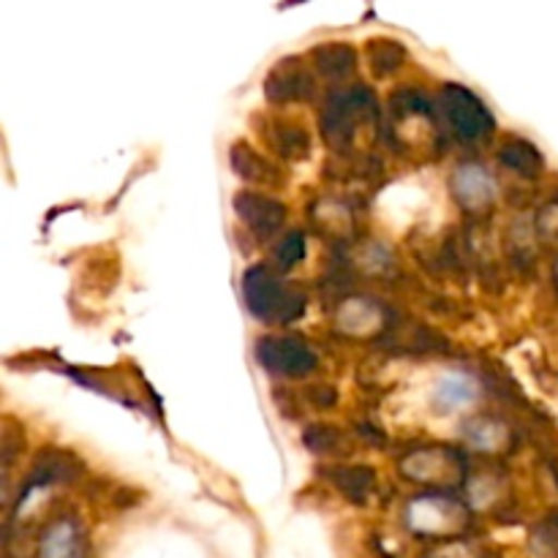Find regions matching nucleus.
Instances as JSON below:
<instances>
[{"label":"nucleus","instance_id":"f257e3e1","mask_svg":"<svg viewBox=\"0 0 558 558\" xmlns=\"http://www.w3.org/2000/svg\"><path fill=\"white\" fill-rule=\"evenodd\" d=\"M243 292L251 314L267 325H289V322L300 319L305 311L303 292L289 287L281 276L267 267H254L245 272Z\"/></svg>","mask_w":558,"mask_h":558},{"label":"nucleus","instance_id":"f03ea898","mask_svg":"<svg viewBox=\"0 0 558 558\" xmlns=\"http://www.w3.org/2000/svg\"><path fill=\"white\" fill-rule=\"evenodd\" d=\"M439 109L450 129L466 142H485L494 134V114L472 90L461 85H447L439 96Z\"/></svg>","mask_w":558,"mask_h":558},{"label":"nucleus","instance_id":"7ed1b4c3","mask_svg":"<svg viewBox=\"0 0 558 558\" xmlns=\"http://www.w3.org/2000/svg\"><path fill=\"white\" fill-rule=\"evenodd\" d=\"M376 114L374 93L368 87H352L347 93H338L325 109V136L336 147L352 145L357 131Z\"/></svg>","mask_w":558,"mask_h":558},{"label":"nucleus","instance_id":"20e7f679","mask_svg":"<svg viewBox=\"0 0 558 558\" xmlns=\"http://www.w3.org/2000/svg\"><path fill=\"white\" fill-rule=\"evenodd\" d=\"M256 357L265 365L270 374L289 376V379H300V376L314 374L319 360H316L314 349L303 341V338L294 336H272L262 338L259 349H256Z\"/></svg>","mask_w":558,"mask_h":558},{"label":"nucleus","instance_id":"39448f33","mask_svg":"<svg viewBox=\"0 0 558 558\" xmlns=\"http://www.w3.org/2000/svg\"><path fill=\"white\" fill-rule=\"evenodd\" d=\"M407 523L423 537H447L466 526V510L447 496H420L409 505Z\"/></svg>","mask_w":558,"mask_h":558},{"label":"nucleus","instance_id":"423d86ee","mask_svg":"<svg viewBox=\"0 0 558 558\" xmlns=\"http://www.w3.org/2000/svg\"><path fill=\"white\" fill-rule=\"evenodd\" d=\"M450 185H452V196H456L458 205L469 213L485 210V207L494 205V199H496L494 174L474 161L456 167Z\"/></svg>","mask_w":558,"mask_h":558},{"label":"nucleus","instance_id":"0eeeda50","mask_svg":"<svg viewBox=\"0 0 558 558\" xmlns=\"http://www.w3.org/2000/svg\"><path fill=\"white\" fill-rule=\"evenodd\" d=\"M234 210H238L240 221L256 234V238H272L278 229L283 227V218H287V207L281 202L270 199L265 194H256V191H243V194L234 199Z\"/></svg>","mask_w":558,"mask_h":558},{"label":"nucleus","instance_id":"6e6552de","mask_svg":"<svg viewBox=\"0 0 558 558\" xmlns=\"http://www.w3.org/2000/svg\"><path fill=\"white\" fill-rule=\"evenodd\" d=\"M41 558H87L85 550V534L74 518H58L47 526L41 534V545H38Z\"/></svg>","mask_w":558,"mask_h":558},{"label":"nucleus","instance_id":"1a4fd4ad","mask_svg":"<svg viewBox=\"0 0 558 558\" xmlns=\"http://www.w3.org/2000/svg\"><path fill=\"white\" fill-rule=\"evenodd\" d=\"M474 398H477V385L469 374H447L436 381L434 387V409L439 414H456L461 409L472 407Z\"/></svg>","mask_w":558,"mask_h":558},{"label":"nucleus","instance_id":"9d476101","mask_svg":"<svg viewBox=\"0 0 558 558\" xmlns=\"http://www.w3.org/2000/svg\"><path fill=\"white\" fill-rule=\"evenodd\" d=\"M311 76L308 71L298 69L294 65V60H287V63L278 65L276 71L270 74V80H267V96L272 98V101H298V98H308L311 93Z\"/></svg>","mask_w":558,"mask_h":558},{"label":"nucleus","instance_id":"9b49d317","mask_svg":"<svg viewBox=\"0 0 558 558\" xmlns=\"http://www.w3.org/2000/svg\"><path fill=\"white\" fill-rule=\"evenodd\" d=\"M499 161L505 163L507 169H512L515 174H521V178H539L545 169V161L543 156H539L537 147L529 145V142L523 140H515L512 145H507L505 150L499 153Z\"/></svg>","mask_w":558,"mask_h":558},{"label":"nucleus","instance_id":"f8f14e48","mask_svg":"<svg viewBox=\"0 0 558 558\" xmlns=\"http://www.w3.org/2000/svg\"><path fill=\"white\" fill-rule=\"evenodd\" d=\"M232 161H234V169H238V174H243L245 180H254V183H265V185L276 183L278 180L276 169H272L259 153H254V147L238 145L232 153Z\"/></svg>","mask_w":558,"mask_h":558},{"label":"nucleus","instance_id":"ddd939ff","mask_svg":"<svg viewBox=\"0 0 558 558\" xmlns=\"http://www.w3.org/2000/svg\"><path fill=\"white\" fill-rule=\"evenodd\" d=\"M316 65L319 71H325L327 76H347L349 71H354V49L347 44H330V47L316 49Z\"/></svg>","mask_w":558,"mask_h":558},{"label":"nucleus","instance_id":"4468645a","mask_svg":"<svg viewBox=\"0 0 558 558\" xmlns=\"http://www.w3.org/2000/svg\"><path fill=\"white\" fill-rule=\"evenodd\" d=\"M368 58H371V65L385 76L401 65L403 47L401 44L390 41V38H376L374 44H368Z\"/></svg>","mask_w":558,"mask_h":558},{"label":"nucleus","instance_id":"2eb2a0df","mask_svg":"<svg viewBox=\"0 0 558 558\" xmlns=\"http://www.w3.org/2000/svg\"><path fill=\"white\" fill-rule=\"evenodd\" d=\"M276 265L281 267V270H292L294 265H300L305 256V240L300 232H292L287 234V238L281 240V243L276 245Z\"/></svg>","mask_w":558,"mask_h":558},{"label":"nucleus","instance_id":"dca6fc26","mask_svg":"<svg viewBox=\"0 0 558 558\" xmlns=\"http://www.w3.org/2000/svg\"><path fill=\"white\" fill-rule=\"evenodd\" d=\"M539 238L548 245H558V202H550V205L543 207L537 218Z\"/></svg>","mask_w":558,"mask_h":558},{"label":"nucleus","instance_id":"f3484780","mask_svg":"<svg viewBox=\"0 0 558 558\" xmlns=\"http://www.w3.org/2000/svg\"><path fill=\"white\" fill-rule=\"evenodd\" d=\"M556 283H558V265H556Z\"/></svg>","mask_w":558,"mask_h":558}]
</instances>
